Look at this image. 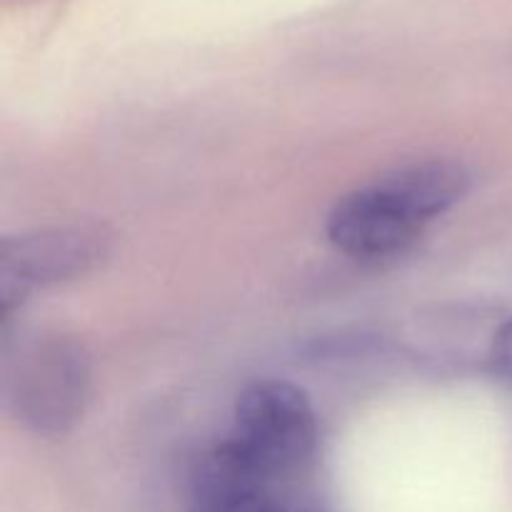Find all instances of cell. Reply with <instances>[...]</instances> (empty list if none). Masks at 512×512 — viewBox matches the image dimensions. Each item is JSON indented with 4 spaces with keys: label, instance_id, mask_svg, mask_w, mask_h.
<instances>
[{
    "label": "cell",
    "instance_id": "1",
    "mask_svg": "<svg viewBox=\"0 0 512 512\" xmlns=\"http://www.w3.org/2000/svg\"><path fill=\"white\" fill-rule=\"evenodd\" d=\"M470 170L458 160H418L343 195L328 215V238L353 258H385L408 248L428 223L468 195Z\"/></svg>",
    "mask_w": 512,
    "mask_h": 512
},
{
    "label": "cell",
    "instance_id": "2",
    "mask_svg": "<svg viewBox=\"0 0 512 512\" xmlns=\"http://www.w3.org/2000/svg\"><path fill=\"white\" fill-rule=\"evenodd\" d=\"M223 443L255 473L303 483L318 460V415L293 383L258 380L238 395L233 430Z\"/></svg>",
    "mask_w": 512,
    "mask_h": 512
},
{
    "label": "cell",
    "instance_id": "3",
    "mask_svg": "<svg viewBox=\"0 0 512 512\" xmlns=\"http://www.w3.org/2000/svg\"><path fill=\"white\" fill-rule=\"evenodd\" d=\"M5 400L15 418L45 438L65 435L90 400V358L70 338L25 345L5 370Z\"/></svg>",
    "mask_w": 512,
    "mask_h": 512
},
{
    "label": "cell",
    "instance_id": "4",
    "mask_svg": "<svg viewBox=\"0 0 512 512\" xmlns=\"http://www.w3.org/2000/svg\"><path fill=\"white\" fill-rule=\"evenodd\" d=\"M113 250L105 225L75 223L40 228L0 243V310L8 323L13 310L35 290L93 273Z\"/></svg>",
    "mask_w": 512,
    "mask_h": 512
},
{
    "label": "cell",
    "instance_id": "5",
    "mask_svg": "<svg viewBox=\"0 0 512 512\" xmlns=\"http://www.w3.org/2000/svg\"><path fill=\"white\" fill-rule=\"evenodd\" d=\"M188 512H330L323 500L295 480L255 473L225 443L195 463L188 488Z\"/></svg>",
    "mask_w": 512,
    "mask_h": 512
},
{
    "label": "cell",
    "instance_id": "6",
    "mask_svg": "<svg viewBox=\"0 0 512 512\" xmlns=\"http://www.w3.org/2000/svg\"><path fill=\"white\" fill-rule=\"evenodd\" d=\"M495 360H498L500 370L508 375L512 383V320L508 325H503V330L495 338Z\"/></svg>",
    "mask_w": 512,
    "mask_h": 512
}]
</instances>
